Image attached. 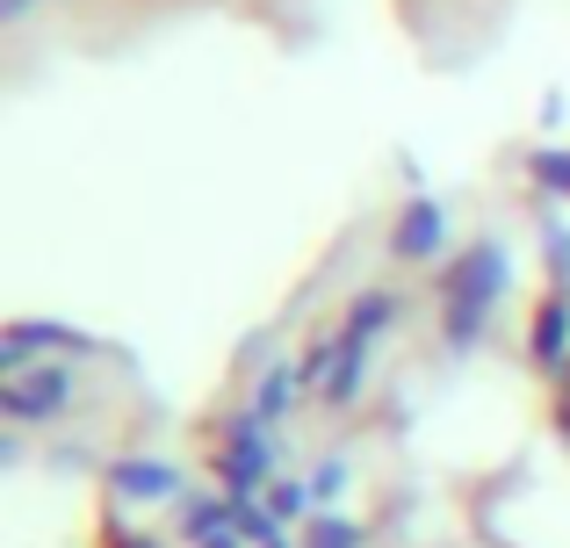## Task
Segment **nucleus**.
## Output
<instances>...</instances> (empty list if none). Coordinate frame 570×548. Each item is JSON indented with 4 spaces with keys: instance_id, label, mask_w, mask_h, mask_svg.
<instances>
[{
    "instance_id": "dca6fc26",
    "label": "nucleus",
    "mask_w": 570,
    "mask_h": 548,
    "mask_svg": "<svg viewBox=\"0 0 570 548\" xmlns=\"http://www.w3.org/2000/svg\"><path fill=\"white\" fill-rule=\"evenodd\" d=\"M29 8L37 0H0V22H29Z\"/></svg>"
},
{
    "instance_id": "f3484780",
    "label": "nucleus",
    "mask_w": 570,
    "mask_h": 548,
    "mask_svg": "<svg viewBox=\"0 0 570 548\" xmlns=\"http://www.w3.org/2000/svg\"><path fill=\"white\" fill-rule=\"evenodd\" d=\"M116 548H153V541H138V535H116Z\"/></svg>"
},
{
    "instance_id": "1a4fd4ad",
    "label": "nucleus",
    "mask_w": 570,
    "mask_h": 548,
    "mask_svg": "<svg viewBox=\"0 0 570 548\" xmlns=\"http://www.w3.org/2000/svg\"><path fill=\"white\" fill-rule=\"evenodd\" d=\"M188 541L195 548H238V506H195L188 512Z\"/></svg>"
},
{
    "instance_id": "423d86ee",
    "label": "nucleus",
    "mask_w": 570,
    "mask_h": 548,
    "mask_svg": "<svg viewBox=\"0 0 570 548\" xmlns=\"http://www.w3.org/2000/svg\"><path fill=\"white\" fill-rule=\"evenodd\" d=\"M362 382H368V339H347V332H340L333 339V376H325V397H333V405H354V397H362Z\"/></svg>"
},
{
    "instance_id": "9d476101",
    "label": "nucleus",
    "mask_w": 570,
    "mask_h": 548,
    "mask_svg": "<svg viewBox=\"0 0 570 548\" xmlns=\"http://www.w3.org/2000/svg\"><path fill=\"white\" fill-rule=\"evenodd\" d=\"M296 390H304V368H289V361H282V368H267V376H261V397H253V411H261V419L275 426L282 411L296 405Z\"/></svg>"
},
{
    "instance_id": "a211bd4d",
    "label": "nucleus",
    "mask_w": 570,
    "mask_h": 548,
    "mask_svg": "<svg viewBox=\"0 0 570 548\" xmlns=\"http://www.w3.org/2000/svg\"><path fill=\"white\" fill-rule=\"evenodd\" d=\"M563 434H570V405H563Z\"/></svg>"
},
{
    "instance_id": "ddd939ff",
    "label": "nucleus",
    "mask_w": 570,
    "mask_h": 548,
    "mask_svg": "<svg viewBox=\"0 0 570 548\" xmlns=\"http://www.w3.org/2000/svg\"><path fill=\"white\" fill-rule=\"evenodd\" d=\"M311 548H362V535H354L347 520H318L311 527Z\"/></svg>"
},
{
    "instance_id": "20e7f679",
    "label": "nucleus",
    "mask_w": 570,
    "mask_h": 548,
    "mask_svg": "<svg viewBox=\"0 0 570 548\" xmlns=\"http://www.w3.org/2000/svg\"><path fill=\"white\" fill-rule=\"evenodd\" d=\"M261 477H267V419L261 411H238L232 448H224V484H232V498H253Z\"/></svg>"
},
{
    "instance_id": "f03ea898",
    "label": "nucleus",
    "mask_w": 570,
    "mask_h": 548,
    "mask_svg": "<svg viewBox=\"0 0 570 548\" xmlns=\"http://www.w3.org/2000/svg\"><path fill=\"white\" fill-rule=\"evenodd\" d=\"M72 405V368H22V376H0V411L14 426H51Z\"/></svg>"
},
{
    "instance_id": "0eeeda50",
    "label": "nucleus",
    "mask_w": 570,
    "mask_h": 548,
    "mask_svg": "<svg viewBox=\"0 0 570 548\" xmlns=\"http://www.w3.org/2000/svg\"><path fill=\"white\" fill-rule=\"evenodd\" d=\"M109 484H116L124 498H174V491H181V477H174L167 462H116Z\"/></svg>"
},
{
    "instance_id": "f8f14e48",
    "label": "nucleus",
    "mask_w": 570,
    "mask_h": 548,
    "mask_svg": "<svg viewBox=\"0 0 570 548\" xmlns=\"http://www.w3.org/2000/svg\"><path fill=\"white\" fill-rule=\"evenodd\" d=\"M542 260H549V281L570 289V217L542 210Z\"/></svg>"
},
{
    "instance_id": "6e6552de",
    "label": "nucleus",
    "mask_w": 570,
    "mask_h": 548,
    "mask_svg": "<svg viewBox=\"0 0 570 548\" xmlns=\"http://www.w3.org/2000/svg\"><path fill=\"white\" fill-rule=\"evenodd\" d=\"M397 325V296L390 289H368V296H354V310H347V325L340 332L347 339H376V332H390Z\"/></svg>"
},
{
    "instance_id": "9b49d317",
    "label": "nucleus",
    "mask_w": 570,
    "mask_h": 548,
    "mask_svg": "<svg viewBox=\"0 0 570 548\" xmlns=\"http://www.w3.org/2000/svg\"><path fill=\"white\" fill-rule=\"evenodd\" d=\"M528 181L542 188V196L570 202V152H563V145H549V152H528Z\"/></svg>"
},
{
    "instance_id": "4468645a",
    "label": "nucleus",
    "mask_w": 570,
    "mask_h": 548,
    "mask_svg": "<svg viewBox=\"0 0 570 548\" xmlns=\"http://www.w3.org/2000/svg\"><path fill=\"white\" fill-rule=\"evenodd\" d=\"M267 506H275V512H289V520H296V512H304V484H275V498H267Z\"/></svg>"
},
{
    "instance_id": "7ed1b4c3",
    "label": "nucleus",
    "mask_w": 570,
    "mask_h": 548,
    "mask_svg": "<svg viewBox=\"0 0 570 548\" xmlns=\"http://www.w3.org/2000/svg\"><path fill=\"white\" fill-rule=\"evenodd\" d=\"M441 246H448V210L433 196H412L397 217H390V253L397 260H441Z\"/></svg>"
},
{
    "instance_id": "39448f33",
    "label": "nucleus",
    "mask_w": 570,
    "mask_h": 548,
    "mask_svg": "<svg viewBox=\"0 0 570 548\" xmlns=\"http://www.w3.org/2000/svg\"><path fill=\"white\" fill-rule=\"evenodd\" d=\"M528 353H534V368H563L570 361V289H549V303L534 310Z\"/></svg>"
},
{
    "instance_id": "2eb2a0df",
    "label": "nucleus",
    "mask_w": 570,
    "mask_h": 548,
    "mask_svg": "<svg viewBox=\"0 0 570 548\" xmlns=\"http://www.w3.org/2000/svg\"><path fill=\"white\" fill-rule=\"evenodd\" d=\"M340 484H347V469H340V462H325V469H318V484H311V491H318V498H333Z\"/></svg>"
},
{
    "instance_id": "f257e3e1",
    "label": "nucleus",
    "mask_w": 570,
    "mask_h": 548,
    "mask_svg": "<svg viewBox=\"0 0 570 548\" xmlns=\"http://www.w3.org/2000/svg\"><path fill=\"white\" fill-rule=\"evenodd\" d=\"M505 289H513V260H505V246L499 239H476V246H462V260L441 275V339L455 353H470L476 339H484V325H491V310L505 303Z\"/></svg>"
}]
</instances>
